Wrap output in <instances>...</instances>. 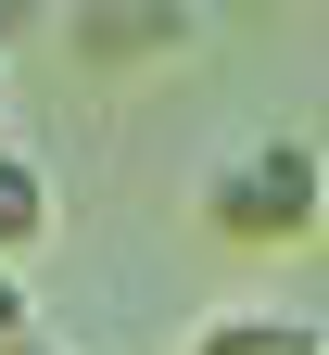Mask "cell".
Segmentation results:
<instances>
[{
	"label": "cell",
	"mask_w": 329,
	"mask_h": 355,
	"mask_svg": "<svg viewBox=\"0 0 329 355\" xmlns=\"http://www.w3.org/2000/svg\"><path fill=\"white\" fill-rule=\"evenodd\" d=\"M0 355H76V343H64V330H38V318H26L13 343H0Z\"/></svg>",
	"instance_id": "4"
},
{
	"label": "cell",
	"mask_w": 329,
	"mask_h": 355,
	"mask_svg": "<svg viewBox=\"0 0 329 355\" xmlns=\"http://www.w3.org/2000/svg\"><path fill=\"white\" fill-rule=\"evenodd\" d=\"M203 216H215V241H241V254H292V241H317V229H329V153L304 140V127L215 153Z\"/></svg>",
	"instance_id": "1"
},
{
	"label": "cell",
	"mask_w": 329,
	"mask_h": 355,
	"mask_svg": "<svg viewBox=\"0 0 329 355\" xmlns=\"http://www.w3.org/2000/svg\"><path fill=\"white\" fill-rule=\"evenodd\" d=\"M38 229H51V178H38V153L0 140V266H26V254H38Z\"/></svg>",
	"instance_id": "3"
},
{
	"label": "cell",
	"mask_w": 329,
	"mask_h": 355,
	"mask_svg": "<svg viewBox=\"0 0 329 355\" xmlns=\"http://www.w3.org/2000/svg\"><path fill=\"white\" fill-rule=\"evenodd\" d=\"M190 355H329V330L292 318V304H215L190 330Z\"/></svg>",
	"instance_id": "2"
},
{
	"label": "cell",
	"mask_w": 329,
	"mask_h": 355,
	"mask_svg": "<svg viewBox=\"0 0 329 355\" xmlns=\"http://www.w3.org/2000/svg\"><path fill=\"white\" fill-rule=\"evenodd\" d=\"M13 330H26V279L0 266V343H13Z\"/></svg>",
	"instance_id": "5"
}]
</instances>
